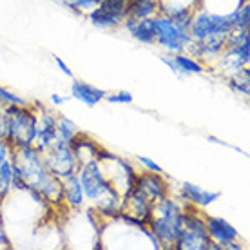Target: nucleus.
<instances>
[{
    "mask_svg": "<svg viewBox=\"0 0 250 250\" xmlns=\"http://www.w3.org/2000/svg\"><path fill=\"white\" fill-rule=\"evenodd\" d=\"M11 169L25 183V192L35 190L44 198L45 203L53 207L63 205V183L53 176L44 163L42 152L35 147H19L11 150Z\"/></svg>",
    "mask_w": 250,
    "mask_h": 250,
    "instance_id": "nucleus-1",
    "label": "nucleus"
},
{
    "mask_svg": "<svg viewBox=\"0 0 250 250\" xmlns=\"http://www.w3.org/2000/svg\"><path fill=\"white\" fill-rule=\"evenodd\" d=\"M78 180H80L82 190L85 200L93 201L100 216L105 218H116L122 210V200L124 196L114 188L109 182L105 170L96 160L82 163L78 167Z\"/></svg>",
    "mask_w": 250,
    "mask_h": 250,
    "instance_id": "nucleus-2",
    "label": "nucleus"
},
{
    "mask_svg": "<svg viewBox=\"0 0 250 250\" xmlns=\"http://www.w3.org/2000/svg\"><path fill=\"white\" fill-rule=\"evenodd\" d=\"M187 203L174 200L170 196H165L163 200L156 201L152 207V214L147 223V229L156 238L160 247L172 249L176 239L180 236L183 227V210Z\"/></svg>",
    "mask_w": 250,
    "mask_h": 250,
    "instance_id": "nucleus-3",
    "label": "nucleus"
},
{
    "mask_svg": "<svg viewBox=\"0 0 250 250\" xmlns=\"http://www.w3.org/2000/svg\"><path fill=\"white\" fill-rule=\"evenodd\" d=\"M38 129L37 107L11 105L7 107L6 142L13 149L35 145Z\"/></svg>",
    "mask_w": 250,
    "mask_h": 250,
    "instance_id": "nucleus-4",
    "label": "nucleus"
},
{
    "mask_svg": "<svg viewBox=\"0 0 250 250\" xmlns=\"http://www.w3.org/2000/svg\"><path fill=\"white\" fill-rule=\"evenodd\" d=\"M212 239L208 238L205 216L200 208L188 205L183 210V227L172 249L176 250H210Z\"/></svg>",
    "mask_w": 250,
    "mask_h": 250,
    "instance_id": "nucleus-5",
    "label": "nucleus"
},
{
    "mask_svg": "<svg viewBox=\"0 0 250 250\" xmlns=\"http://www.w3.org/2000/svg\"><path fill=\"white\" fill-rule=\"evenodd\" d=\"M156 44L162 45L163 49L169 51L170 55L188 51V47L192 44V38L188 35V24L170 19L167 15H158Z\"/></svg>",
    "mask_w": 250,
    "mask_h": 250,
    "instance_id": "nucleus-6",
    "label": "nucleus"
},
{
    "mask_svg": "<svg viewBox=\"0 0 250 250\" xmlns=\"http://www.w3.org/2000/svg\"><path fill=\"white\" fill-rule=\"evenodd\" d=\"M42 156H44V163L47 170L60 180H65L69 176L76 174L78 167H80L71 145L67 142H62V140H57L53 147L42 152Z\"/></svg>",
    "mask_w": 250,
    "mask_h": 250,
    "instance_id": "nucleus-7",
    "label": "nucleus"
},
{
    "mask_svg": "<svg viewBox=\"0 0 250 250\" xmlns=\"http://www.w3.org/2000/svg\"><path fill=\"white\" fill-rule=\"evenodd\" d=\"M87 17L94 27H100V29L120 27L127 17L125 0H102L93 11L87 13Z\"/></svg>",
    "mask_w": 250,
    "mask_h": 250,
    "instance_id": "nucleus-8",
    "label": "nucleus"
},
{
    "mask_svg": "<svg viewBox=\"0 0 250 250\" xmlns=\"http://www.w3.org/2000/svg\"><path fill=\"white\" fill-rule=\"evenodd\" d=\"M134 190H138L140 194H144L149 201L156 203V201L163 200L165 196H169V183L165 182L163 174L144 170L142 174L136 176Z\"/></svg>",
    "mask_w": 250,
    "mask_h": 250,
    "instance_id": "nucleus-9",
    "label": "nucleus"
},
{
    "mask_svg": "<svg viewBox=\"0 0 250 250\" xmlns=\"http://www.w3.org/2000/svg\"><path fill=\"white\" fill-rule=\"evenodd\" d=\"M37 116H38V129H37L35 147L40 152H45L58 140L57 114L44 109V107H37Z\"/></svg>",
    "mask_w": 250,
    "mask_h": 250,
    "instance_id": "nucleus-10",
    "label": "nucleus"
},
{
    "mask_svg": "<svg viewBox=\"0 0 250 250\" xmlns=\"http://www.w3.org/2000/svg\"><path fill=\"white\" fill-rule=\"evenodd\" d=\"M205 225L208 238L214 243H218L221 249H227L232 241H239V232L227 219L218 218V216H205Z\"/></svg>",
    "mask_w": 250,
    "mask_h": 250,
    "instance_id": "nucleus-11",
    "label": "nucleus"
},
{
    "mask_svg": "<svg viewBox=\"0 0 250 250\" xmlns=\"http://www.w3.org/2000/svg\"><path fill=\"white\" fill-rule=\"evenodd\" d=\"M134 40L142 44H156V17L150 19H127L122 24Z\"/></svg>",
    "mask_w": 250,
    "mask_h": 250,
    "instance_id": "nucleus-12",
    "label": "nucleus"
},
{
    "mask_svg": "<svg viewBox=\"0 0 250 250\" xmlns=\"http://www.w3.org/2000/svg\"><path fill=\"white\" fill-rule=\"evenodd\" d=\"M219 196H221L219 192H212V190L201 188L200 185H194V183H188V182L182 183V200L185 203H188V205L196 207V208H205V207L212 205Z\"/></svg>",
    "mask_w": 250,
    "mask_h": 250,
    "instance_id": "nucleus-13",
    "label": "nucleus"
},
{
    "mask_svg": "<svg viewBox=\"0 0 250 250\" xmlns=\"http://www.w3.org/2000/svg\"><path fill=\"white\" fill-rule=\"evenodd\" d=\"M105 91L100 87H94L87 82H82V80H76L73 78L71 80V96L78 100L80 104L87 107H94L98 105L102 100H105Z\"/></svg>",
    "mask_w": 250,
    "mask_h": 250,
    "instance_id": "nucleus-14",
    "label": "nucleus"
},
{
    "mask_svg": "<svg viewBox=\"0 0 250 250\" xmlns=\"http://www.w3.org/2000/svg\"><path fill=\"white\" fill-rule=\"evenodd\" d=\"M69 145H71V149H73V152H75V156L80 165L85 162H91V160H96V154H98V150L102 149L100 144H96L94 140H91V138L85 136V134H82V132H78V134L69 142Z\"/></svg>",
    "mask_w": 250,
    "mask_h": 250,
    "instance_id": "nucleus-15",
    "label": "nucleus"
},
{
    "mask_svg": "<svg viewBox=\"0 0 250 250\" xmlns=\"http://www.w3.org/2000/svg\"><path fill=\"white\" fill-rule=\"evenodd\" d=\"M125 11H127L129 19L158 17L160 15V0H125Z\"/></svg>",
    "mask_w": 250,
    "mask_h": 250,
    "instance_id": "nucleus-16",
    "label": "nucleus"
},
{
    "mask_svg": "<svg viewBox=\"0 0 250 250\" xmlns=\"http://www.w3.org/2000/svg\"><path fill=\"white\" fill-rule=\"evenodd\" d=\"M62 183H63V203L69 208H80L85 203V196H83L78 176L76 174L69 176V178L62 180Z\"/></svg>",
    "mask_w": 250,
    "mask_h": 250,
    "instance_id": "nucleus-17",
    "label": "nucleus"
},
{
    "mask_svg": "<svg viewBox=\"0 0 250 250\" xmlns=\"http://www.w3.org/2000/svg\"><path fill=\"white\" fill-rule=\"evenodd\" d=\"M172 58H174L176 67L180 71V75H201L205 71L203 63L200 60L192 58L190 55H187V53H174Z\"/></svg>",
    "mask_w": 250,
    "mask_h": 250,
    "instance_id": "nucleus-18",
    "label": "nucleus"
},
{
    "mask_svg": "<svg viewBox=\"0 0 250 250\" xmlns=\"http://www.w3.org/2000/svg\"><path fill=\"white\" fill-rule=\"evenodd\" d=\"M232 24H234V31H249L250 25V6L249 0H243L239 7L234 13H230Z\"/></svg>",
    "mask_w": 250,
    "mask_h": 250,
    "instance_id": "nucleus-19",
    "label": "nucleus"
},
{
    "mask_svg": "<svg viewBox=\"0 0 250 250\" xmlns=\"http://www.w3.org/2000/svg\"><path fill=\"white\" fill-rule=\"evenodd\" d=\"M57 131H58V140L67 142V144L80 132L78 131V125L73 120H69L67 116H57Z\"/></svg>",
    "mask_w": 250,
    "mask_h": 250,
    "instance_id": "nucleus-20",
    "label": "nucleus"
},
{
    "mask_svg": "<svg viewBox=\"0 0 250 250\" xmlns=\"http://www.w3.org/2000/svg\"><path fill=\"white\" fill-rule=\"evenodd\" d=\"M223 51L229 53V55H232L234 58H238L239 62H243L245 65H249V62H250V37L241 40V42H238V44L229 45V47H225Z\"/></svg>",
    "mask_w": 250,
    "mask_h": 250,
    "instance_id": "nucleus-21",
    "label": "nucleus"
},
{
    "mask_svg": "<svg viewBox=\"0 0 250 250\" xmlns=\"http://www.w3.org/2000/svg\"><path fill=\"white\" fill-rule=\"evenodd\" d=\"M11 178H13V169L11 162L7 160L0 165V200H4L7 194L11 192Z\"/></svg>",
    "mask_w": 250,
    "mask_h": 250,
    "instance_id": "nucleus-22",
    "label": "nucleus"
},
{
    "mask_svg": "<svg viewBox=\"0 0 250 250\" xmlns=\"http://www.w3.org/2000/svg\"><path fill=\"white\" fill-rule=\"evenodd\" d=\"M63 4L73 9L75 13L80 15H87L89 11H93L94 7L100 4V0H63Z\"/></svg>",
    "mask_w": 250,
    "mask_h": 250,
    "instance_id": "nucleus-23",
    "label": "nucleus"
},
{
    "mask_svg": "<svg viewBox=\"0 0 250 250\" xmlns=\"http://www.w3.org/2000/svg\"><path fill=\"white\" fill-rule=\"evenodd\" d=\"M0 105L4 107H11V105H29V102L24 100L22 96H19V94H15L13 91H9V89L2 87L0 85Z\"/></svg>",
    "mask_w": 250,
    "mask_h": 250,
    "instance_id": "nucleus-24",
    "label": "nucleus"
},
{
    "mask_svg": "<svg viewBox=\"0 0 250 250\" xmlns=\"http://www.w3.org/2000/svg\"><path fill=\"white\" fill-rule=\"evenodd\" d=\"M105 100L109 104H132V93L129 91H116V93L105 94Z\"/></svg>",
    "mask_w": 250,
    "mask_h": 250,
    "instance_id": "nucleus-25",
    "label": "nucleus"
},
{
    "mask_svg": "<svg viewBox=\"0 0 250 250\" xmlns=\"http://www.w3.org/2000/svg\"><path fill=\"white\" fill-rule=\"evenodd\" d=\"M138 162L144 165L145 169L150 170V172H158V174H163V169L158 165L156 162H152L150 158H145V156H138Z\"/></svg>",
    "mask_w": 250,
    "mask_h": 250,
    "instance_id": "nucleus-26",
    "label": "nucleus"
},
{
    "mask_svg": "<svg viewBox=\"0 0 250 250\" xmlns=\"http://www.w3.org/2000/svg\"><path fill=\"white\" fill-rule=\"evenodd\" d=\"M13 147L6 142V138H0V165L9 160Z\"/></svg>",
    "mask_w": 250,
    "mask_h": 250,
    "instance_id": "nucleus-27",
    "label": "nucleus"
},
{
    "mask_svg": "<svg viewBox=\"0 0 250 250\" xmlns=\"http://www.w3.org/2000/svg\"><path fill=\"white\" fill-rule=\"evenodd\" d=\"M6 124H7V107L0 105V138H6Z\"/></svg>",
    "mask_w": 250,
    "mask_h": 250,
    "instance_id": "nucleus-28",
    "label": "nucleus"
},
{
    "mask_svg": "<svg viewBox=\"0 0 250 250\" xmlns=\"http://www.w3.org/2000/svg\"><path fill=\"white\" fill-rule=\"evenodd\" d=\"M55 63H57L58 69H60V71H62V73H63V75H65V76H69L71 80L75 78V75H73V71H71V69L67 67V63L63 62V60H62V58H60V57H55Z\"/></svg>",
    "mask_w": 250,
    "mask_h": 250,
    "instance_id": "nucleus-29",
    "label": "nucleus"
},
{
    "mask_svg": "<svg viewBox=\"0 0 250 250\" xmlns=\"http://www.w3.org/2000/svg\"><path fill=\"white\" fill-rule=\"evenodd\" d=\"M160 60H162V62L165 63V65H167L174 75H180V71H178V67H176V62H174V58H172V55H170V57H162Z\"/></svg>",
    "mask_w": 250,
    "mask_h": 250,
    "instance_id": "nucleus-30",
    "label": "nucleus"
},
{
    "mask_svg": "<svg viewBox=\"0 0 250 250\" xmlns=\"http://www.w3.org/2000/svg\"><path fill=\"white\" fill-rule=\"evenodd\" d=\"M51 100H53V104H55V105H62V104H63V98L57 93L51 94Z\"/></svg>",
    "mask_w": 250,
    "mask_h": 250,
    "instance_id": "nucleus-31",
    "label": "nucleus"
},
{
    "mask_svg": "<svg viewBox=\"0 0 250 250\" xmlns=\"http://www.w3.org/2000/svg\"><path fill=\"white\" fill-rule=\"evenodd\" d=\"M100 2H102V0H100Z\"/></svg>",
    "mask_w": 250,
    "mask_h": 250,
    "instance_id": "nucleus-32",
    "label": "nucleus"
}]
</instances>
